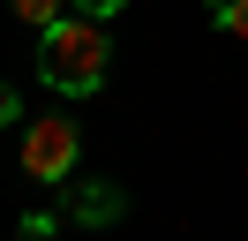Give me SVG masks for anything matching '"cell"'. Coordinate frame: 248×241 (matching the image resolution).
<instances>
[{
    "mask_svg": "<svg viewBox=\"0 0 248 241\" xmlns=\"http://www.w3.org/2000/svg\"><path fill=\"white\" fill-rule=\"evenodd\" d=\"M106 75H113V30L98 23V15H76V8H68L61 23L38 30V83H46V90L91 98Z\"/></svg>",
    "mask_w": 248,
    "mask_h": 241,
    "instance_id": "obj_1",
    "label": "cell"
},
{
    "mask_svg": "<svg viewBox=\"0 0 248 241\" xmlns=\"http://www.w3.org/2000/svg\"><path fill=\"white\" fill-rule=\"evenodd\" d=\"M76 158H83V128H76V120H61V113L23 120V173H31V181L61 189V181L76 173Z\"/></svg>",
    "mask_w": 248,
    "mask_h": 241,
    "instance_id": "obj_2",
    "label": "cell"
},
{
    "mask_svg": "<svg viewBox=\"0 0 248 241\" xmlns=\"http://www.w3.org/2000/svg\"><path fill=\"white\" fill-rule=\"evenodd\" d=\"M53 211H61L76 234H98V226L128 219V196L113 189V181H76V173H68V181H61V196H53Z\"/></svg>",
    "mask_w": 248,
    "mask_h": 241,
    "instance_id": "obj_3",
    "label": "cell"
},
{
    "mask_svg": "<svg viewBox=\"0 0 248 241\" xmlns=\"http://www.w3.org/2000/svg\"><path fill=\"white\" fill-rule=\"evenodd\" d=\"M203 15H211V30H226V38H248V0H203Z\"/></svg>",
    "mask_w": 248,
    "mask_h": 241,
    "instance_id": "obj_4",
    "label": "cell"
},
{
    "mask_svg": "<svg viewBox=\"0 0 248 241\" xmlns=\"http://www.w3.org/2000/svg\"><path fill=\"white\" fill-rule=\"evenodd\" d=\"M8 8H16L31 30H46V23H61V15H68V0H8Z\"/></svg>",
    "mask_w": 248,
    "mask_h": 241,
    "instance_id": "obj_5",
    "label": "cell"
},
{
    "mask_svg": "<svg viewBox=\"0 0 248 241\" xmlns=\"http://www.w3.org/2000/svg\"><path fill=\"white\" fill-rule=\"evenodd\" d=\"M23 234H31V241H53V234H61V211H31V219H23Z\"/></svg>",
    "mask_w": 248,
    "mask_h": 241,
    "instance_id": "obj_6",
    "label": "cell"
},
{
    "mask_svg": "<svg viewBox=\"0 0 248 241\" xmlns=\"http://www.w3.org/2000/svg\"><path fill=\"white\" fill-rule=\"evenodd\" d=\"M16 120H23V90H16V83H0V128H16Z\"/></svg>",
    "mask_w": 248,
    "mask_h": 241,
    "instance_id": "obj_7",
    "label": "cell"
},
{
    "mask_svg": "<svg viewBox=\"0 0 248 241\" xmlns=\"http://www.w3.org/2000/svg\"><path fill=\"white\" fill-rule=\"evenodd\" d=\"M68 8H76V15H98V23H106V15H121V8H128V0H68Z\"/></svg>",
    "mask_w": 248,
    "mask_h": 241,
    "instance_id": "obj_8",
    "label": "cell"
},
{
    "mask_svg": "<svg viewBox=\"0 0 248 241\" xmlns=\"http://www.w3.org/2000/svg\"><path fill=\"white\" fill-rule=\"evenodd\" d=\"M53 241H83V234H53Z\"/></svg>",
    "mask_w": 248,
    "mask_h": 241,
    "instance_id": "obj_9",
    "label": "cell"
}]
</instances>
